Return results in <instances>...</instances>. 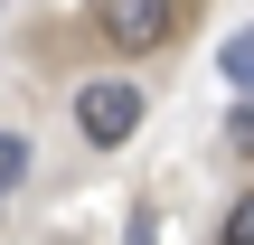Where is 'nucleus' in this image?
<instances>
[{
	"instance_id": "nucleus-5",
	"label": "nucleus",
	"mask_w": 254,
	"mask_h": 245,
	"mask_svg": "<svg viewBox=\"0 0 254 245\" xmlns=\"http://www.w3.org/2000/svg\"><path fill=\"white\" fill-rule=\"evenodd\" d=\"M19 179H28V142H19V132H0V198H9Z\"/></svg>"
},
{
	"instance_id": "nucleus-2",
	"label": "nucleus",
	"mask_w": 254,
	"mask_h": 245,
	"mask_svg": "<svg viewBox=\"0 0 254 245\" xmlns=\"http://www.w3.org/2000/svg\"><path fill=\"white\" fill-rule=\"evenodd\" d=\"M94 28H104L113 47H160V38H170V0H104Z\"/></svg>"
},
{
	"instance_id": "nucleus-6",
	"label": "nucleus",
	"mask_w": 254,
	"mask_h": 245,
	"mask_svg": "<svg viewBox=\"0 0 254 245\" xmlns=\"http://www.w3.org/2000/svg\"><path fill=\"white\" fill-rule=\"evenodd\" d=\"M226 142H236V151H245V161H254V94H245V104H236V123H226Z\"/></svg>"
},
{
	"instance_id": "nucleus-1",
	"label": "nucleus",
	"mask_w": 254,
	"mask_h": 245,
	"mask_svg": "<svg viewBox=\"0 0 254 245\" xmlns=\"http://www.w3.org/2000/svg\"><path fill=\"white\" fill-rule=\"evenodd\" d=\"M75 132H85L94 151H123V142L141 132V85H123V76L75 85Z\"/></svg>"
},
{
	"instance_id": "nucleus-3",
	"label": "nucleus",
	"mask_w": 254,
	"mask_h": 245,
	"mask_svg": "<svg viewBox=\"0 0 254 245\" xmlns=\"http://www.w3.org/2000/svg\"><path fill=\"white\" fill-rule=\"evenodd\" d=\"M217 66H226V85H245V94H254V28H236V38L217 47Z\"/></svg>"
},
{
	"instance_id": "nucleus-4",
	"label": "nucleus",
	"mask_w": 254,
	"mask_h": 245,
	"mask_svg": "<svg viewBox=\"0 0 254 245\" xmlns=\"http://www.w3.org/2000/svg\"><path fill=\"white\" fill-rule=\"evenodd\" d=\"M217 245H254V189L226 208V217H217Z\"/></svg>"
}]
</instances>
